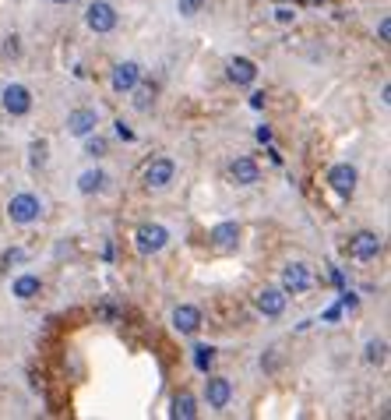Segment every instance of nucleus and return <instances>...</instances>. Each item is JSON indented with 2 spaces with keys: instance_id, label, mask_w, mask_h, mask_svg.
I'll return each mask as SVG.
<instances>
[{
  "instance_id": "nucleus-8",
  "label": "nucleus",
  "mask_w": 391,
  "mask_h": 420,
  "mask_svg": "<svg viewBox=\"0 0 391 420\" xmlns=\"http://www.w3.org/2000/svg\"><path fill=\"white\" fill-rule=\"evenodd\" d=\"M208 244L215 251H236V244H240V222H219L208 233Z\"/></svg>"
},
{
  "instance_id": "nucleus-27",
  "label": "nucleus",
  "mask_w": 391,
  "mask_h": 420,
  "mask_svg": "<svg viewBox=\"0 0 391 420\" xmlns=\"http://www.w3.org/2000/svg\"><path fill=\"white\" fill-rule=\"evenodd\" d=\"M378 36H381V43H388V39H391V18H381V28H378Z\"/></svg>"
},
{
  "instance_id": "nucleus-23",
  "label": "nucleus",
  "mask_w": 391,
  "mask_h": 420,
  "mask_svg": "<svg viewBox=\"0 0 391 420\" xmlns=\"http://www.w3.org/2000/svg\"><path fill=\"white\" fill-rule=\"evenodd\" d=\"M201 7H204V0H180V14H184V18H191V14H197Z\"/></svg>"
},
{
  "instance_id": "nucleus-5",
  "label": "nucleus",
  "mask_w": 391,
  "mask_h": 420,
  "mask_svg": "<svg viewBox=\"0 0 391 420\" xmlns=\"http://www.w3.org/2000/svg\"><path fill=\"white\" fill-rule=\"evenodd\" d=\"M356 181H360V173H356V166H349V163H338V166L328 170V184H331V191L342 195V198H349V195L356 191Z\"/></svg>"
},
{
  "instance_id": "nucleus-2",
  "label": "nucleus",
  "mask_w": 391,
  "mask_h": 420,
  "mask_svg": "<svg viewBox=\"0 0 391 420\" xmlns=\"http://www.w3.org/2000/svg\"><path fill=\"white\" fill-rule=\"evenodd\" d=\"M85 21H89V28L96 32V36H106V32H113L116 28V7L113 4H106V0H92L89 4V11H85Z\"/></svg>"
},
{
  "instance_id": "nucleus-11",
  "label": "nucleus",
  "mask_w": 391,
  "mask_h": 420,
  "mask_svg": "<svg viewBox=\"0 0 391 420\" xmlns=\"http://www.w3.org/2000/svg\"><path fill=\"white\" fill-rule=\"evenodd\" d=\"M204 399H208L211 410L229 406V399H233V385H229V378H208V382H204Z\"/></svg>"
},
{
  "instance_id": "nucleus-21",
  "label": "nucleus",
  "mask_w": 391,
  "mask_h": 420,
  "mask_svg": "<svg viewBox=\"0 0 391 420\" xmlns=\"http://www.w3.org/2000/svg\"><path fill=\"white\" fill-rule=\"evenodd\" d=\"M131 92H134V106H138L141 113H145V109H152V89H148V85H141V82H138Z\"/></svg>"
},
{
  "instance_id": "nucleus-25",
  "label": "nucleus",
  "mask_w": 391,
  "mask_h": 420,
  "mask_svg": "<svg viewBox=\"0 0 391 420\" xmlns=\"http://www.w3.org/2000/svg\"><path fill=\"white\" fill-rule=\"evenodd\" d=\"M4 53H7V57H18V36H7V39H4Z\"/></svg>"
},
{
  "instance_id": "nucleus-22",
  "label": "nucleus",
  "mask_w": 391,
  "mask_h": 420,
  "mask_svg": "<svg viewBox=\"0 0 391 420\" xmlns=\"http://www.w3.org/2000/svg\"><path fill=\"white\" fill-rule=\"evenodd\" d=\"M211 360H215V350H211V346H194V367L197 371H208Z\"/></svg>"
},
{
  "instance_id": "nucleus-31",
  "label": "nucleus",
  "mask_w": 391,
  "mask_h": 420,
  "mask_svg": "<svg viewBox=\"0 0 391 420\" xmlns=\"http://www.w3.org/2000/svg\"><path fill=\"white\" fill-rule=\"evenodd\" d=\"M338 315H342V308H328V311H324V321H338Z\"/></svg>"
},
{
  "instance_id": "nucleus-32",
  "label": "nucleus",
  "mask_w": 391,
  "mask_h": 420,
  "mask_svg": "<svg viewBox=\"0 0 391 420\" xmlns=\"http://www.w3.org/2000/svg\"><path fill=\"white\" fill-rule=\"evenodd\" d=\"M258 141H272V131L268 127H258Z\"/></svg>"
},
{
  "instance_id": "nucleus-26",
  "label": "nucleus",
  "mask_w": 391,
  "mask_h": 420,
  "mask_svg": "<svg viewBox=\"0 0 391 420\" xmlns=\"http://www.w3.org/2000/svg\"><path fill=\"white\" fill-rule=\"evenodd\" d=\"M116 134H120L123 141H134V131H131V127H127L123 120H116Z\"/></svg>"
},
{
  "instance_id": "nucleus-4",
  "label": "nucleus",
  "mask_w": 391,
  "mask_h": 420,
  "mask_svg": "<svg viewBox=\"0 0 391 420\" xmlns=\"http://www.w3.org/2000/svg\"><path fill=\"white\" fill-rule=\"evenodd\" d=\"M349 254L356 262H374L381 254V237L370 233V230H360L356 237H349Z\"/></svg>"
},
{
  "instance_id": "nucleus-6",
  "label": "nucleus",
  "mask_w": 391,
  "mask_h": 420,
  "mask_svg": "<svg viewBox=\"0 0 391 420\" xmlns=\"http://www.w3.org/2000/svg\"><path fill=\"white\" fill-rule=\"evenodd\" d=\"M173 173H177V163L173 159H166V156L163 159H152L145 166V188H155L159 191V188H166L173 181Z\"/></svg>"
},
{
  "instance_id": "nucleus-9",
  "label": "nucleus",
  "mask_w": 391,
  "mask_h": 420,
  "mask_svg": "<svg viewBox=\"0 0 391 420\" xmlns=\"http://www.w3.org/2000/svg\"><path fill=\"white\" fill-rule=\"evenodd\" d=\"M310 283H314V276H310V269L307 265H286L282 269V290L286 294H303V290H310Z\"/></svg>"
},
{
  "instance_id": "nucleus-10",
  "label": "nucleus",
  "mask_w": 391,
  "mask_h": 420,
  "mask_svg": "<svg viewBox=\"0 0 391 420\" xmlns=\"http://www.w3.org/2000/svg\"><path fill=\"white\" fill-rule=\"evenodd\" d=\"M229 177H233L240 188H250V184H258V181H261V166H258L254 159L240 156V159H233V163H229Z\"/></svg>"
},
{
  "instance_id": "nucleus-13",
  "label": "nucleus",
  "mask_w": 391,
  "mask_h": 420,
  "mask_svg": "<svg viewBox=\"0 0 391 420\" xmlns=\"http://www.w3.org/2000/svg\"><path fill=\"white\" fill-rule=\"evenodd\" d=\"M258 311L265 318H279L286 311V290H275V286H265L258 294Z\"/></svg>"
},
{
  "instance_id": "nucleus-29",
  "label": "nucleus",
  "mask_w": 391,
  "mask_h": 420,
  "mask_svg": "<svg viewBox=\"0 0 391 420\" xmlns=\"http://www.w3.org/2000/svg\"><path fill=\"white\" fill-rule=\"evenodd\" d=\"M275 18H279L282 25H290V21H293L296 14H293V11H290V7H279V11H275Z\"/></svg>"
},
{
  "instance_id": "nucleus-34",
  "label": "nucleus",
  "mask_w": 391,
  "mask_h": 420,
  "mask_svg": "<svg viewBox=\"0 0 391 420\" xmlns=\"http://www.w3.org/2000/svg\"><path fill=\"white\" fill-rule=\"evenodd\" d=\"M50 4H75V0H50Z\"/></svg>"
},
{
  "instance_id": "nucleus-30",
  "label": "nucleus",
  "mask_w": 391,
  "mask_h": 420,
  "mask_svg": "<svg viewBox=\"0 0 391 420\" xmlns=\"http://www.w3.org/2000/svg\"><path fill=\"white\" fill-rule=\"evenodd\" d=\"M250 106L261 109V106H265V92H254V96H250Z\"/></svg>"
},
{
  "instance_id": "nucleus-24",
  "label": "nucleus",
  "mask_w": 391,
  "mask_h": 420,
  "mask_svg": "<svg viewBox=\"0 0 391 420\" xmlns=\"http://www.w3.org/2000/svg\"><path fill=\"white\" fill-rule=\"evenodd\" d=\"M18 262H25V251H21V247H11V251L4 254V269H11V265H18Z\"/></svg>"
},
{
  "instance_id": "nucleus-15",
  "label": "nucleus",
  "mask_w": 391,
  "mask_h": 420,
  "mask_svg": "<svg viewBox=\"0 0 391 420\" xmlns=\"http://www.w3.org/2000/svg\"><path fill=\"white\" fill-rule=\"evenodd\" d=\"M138 82H141V68L134 60H123V64L113 68V89L116 92H131Z\"/></svg>"
},
{
  "instance_id": "nucleus-18",
  "label": "nucleus",
  "mask_w": 391,
  "mask_h": 420,
  "mask_svg": "<svg viewBox=\"0 0 391 420\" xmlns=\"http://www.w3.org/2000/svg\"><path fill=\"white\" fill-rule=\"evenodd\" d=\"M173 417L177 420H194L197 417V403L191 392H180L177 399H173Z\"/></svg>"
},
{
  "instance_id": "nucleus-3",
  "label": "nucleus",
  "mask_w": 391,
  "mask_h": 420,
  "mask_svg": "<svg viewBox=\"0 0 391 420\" xmlns=\"http://www.w3.org/2000/svg\"><path fill=\"white\" fill-rule=\"evenodd\" d=\"M7 215H11V222L28 226V222H35V219L43 215V202H39L35 195H14V198L7 202Z\"/></svg>"
},
{
  "instance_id": "nucleus-17",
  "label": "nucleus",
  "mask_w": 391,
  "mask_h": 420,
  "mask_svg": "<svg viewBox=\"0 0 391 420\" xmlns=\"http://www.w3.org/2000/svg\"><path fill=\"white\" fill-rule=\"evenodd\" d=\"M39 290H43V283H39V276H18L14 279V297L18 301H32V297H39Z\"/></svg>"
},
{
  "instance_id": "nucleus-33",
  "label": "nucleus",
  "mask_w": 391,
  "mask_h": 420,
  "mask_svg": "<svg viewBox=\"0 0 391 420\" xmlns=\"http://www.w3.org/2000/svg\"><path fill=\"white\" fill-rule=\"evenodd\" d=\"M303 7H317V4H324V0H299Z\"/></svg>"
},
{
  "instance_id": "nucleus-28",
  "label": "nucleus",
  "mask_w": 391,
  "mask_h": 420,
  "mask_svg": "<svg viewBox=\"0 0 391 420\" xmlns=\"http://www.w3.org/2000/svg\"><path fill=\"white\" fill-rule=\"evenodd\" d=\"M102 152H106V141H102V138L89 141V156H102Z\"/></svg>"
},
{
  "instance_id": "nucleus-12",
  "label": "nucleus",
  "mask_w": 391,
  "mask_h": 420,
  "mask_svg": "<svg viewBox=\"0 0 391 420\" xmlns=\"http://www.w3.org/2000/svg\"><path fill=\"white\" fill-rule=\"evenodd\" d=\"M96 124H99V113L89 109V106H82V109H75V113L67 117V131H71L75 138H89V134L96 131Z\"/></svg>"
},
{
  "instance_id": "nucleus-19",
  "label": "nucleus",
  "mask_w": 391,
  "mask_h": 420,
  "mask_svg": "<svg viewBox=\"0 0 391 420\" xmlns=\"http://www.w3.org/2000/svg\"><path fill=\"white\" fill-rule=\"evenodd\" d=\"M102 184H106V173L102 170H85L78 177V191L82 195H96V191H102Z\"/></svg>"
},
{
  "instance_id": "nucleus-16",
  "label": "nucleus",
  "mask_w": 391,
  "mask_h": 420,
  "mask_svg": "<svg viewBox=\"0 0 391 420\" xmlns=\"http://www.w3.org/2000/svg\"><path fill=\"white\" fill-rule=\"evenodd\" d=\"M173 328H177V332H184V335L197 332V328H201V311L191 308V304H180V308L173 311Z\"/></svg>"
},
{
  "instance_id": "nucleus-20",
  "label": "nucleus",
  "mask_w": 391,
  "mask_h": 420,
  "mask_svg": "<svg viewBox=\"0 0 391 420\" xmlns=\"http://www.w3.org/2000/svg\"><path fill=\"white\" fill-rule=\"evenodd\" d=\"M367 360L370 364H385L388 360V343L385 339H370L367 343Z\"/></svg>"
},
{
  "instance_id": "nucleus-7",
  "label": "nucleus",
  "mask_w": 391,
  "mask_h": 420,
  "mask_svg": "<svg viewBox=\"0 0 391 420\" xmlns=\"http://www.w3.org/2000/svg\"><path fill=\"white\" fill-rule=\"evenodd\" d=\"M0 99H4V109H7L11 117H25V113L32 109V92H28L25 85H7Z\"/></svg>"
},
{
  "instance_id": "nucleus-14",
  "label": "nucleus",
  "mask_w": 391,
  "mask_h": 420,
  "mask_svg": "<svg viewBox=\"0 0 391 420\" xmlns=\"http://www.w3.org/2000/svg\"><path fill=\"white\" fill-rule=\"evenodd\" d=\"M226 71H229V82H236V85H254V78H258V64L250 57H233L226 64Z\"/></svg>"
},
{
  "instance_id": "nucleus-1",
  "label": "nucleus",
  "mask_w": 391,
  "mask_h": 420,
  "mask_svg": "<svg viewBox=\"0 0 391 420\" xmlns=\"http://www.w3.org/2000/svg\"><path fill=\"white\" fill-rule=\"evenodd\" d=\"M166 240H170V230L159 226V222H145V226H138V233H134L138 254H159V251L166 247Z\"/></svg>"
}]
</instances>
